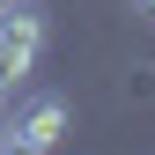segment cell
I'll return each instance as SVG.
<instances>
[{"mask_svg": "<svg viewBox=\"0 0 155 155\" xmlns=\"http://www.w3.org/2000/svg\"><path fill=\"white\" fill-rule=\"evenodd\" d=\"M0 8H8V0H0Z\"/></svg>", "mask_w": 155, "mask_h": 155, "instance_id": "obj_6", "label": "cell"}, {"mask_svg": "<svg viewBox=\"0 0 155 155\" xmlns=\"http://www.w3.org/2000/svg\"><path fill=\"white\" fill-rule=\"evenodd\" d=\"M0 155H52V148H22V140H8V133H0Z\"/></svg>", "mask_w": 155, "mask_h": 155, "instance_id": "obj_3", "label": "cell"}, {"mask_svg": "<svg viewBox=\"0 0 155 155\" xmlns=\"http://www.w3.org/2000/svg\"><path fill=\"white\" fill-rule=\"evenodd\" d=\"M8 104H15V96H8V89H0V133H8Z\"/></svg>", "mask_w": 155, "mask_h": 155, "instance_id": "obj_4", "label": "cell"}, {"mask_svg": "<svg viewBox=\"0 0 155 155\" xmlns=\"http://www.w3.org/2000/svg\"><path fill=\"white\" fill-rule=\"evenodd\" d=\"M8 140H22V148H59V140H67V96L8 104Z\"/></svg>", "mask_w": 155, "mask_h": 155, "instance_id": "obj_2", "label": "cell"}, {"mask_svg": "<svg viewBox=\"0 0 155 155\" xmlns=\"http://www.w3.org/2000/svg\"><path fill=\"white\" fill-rule=\"evenodd\" d=\"M37 59H45V8L37 0H8L0 8V89L15 96L37 74Z\"/></svg>", "mask_w": 155, "mask_h": 155, "instance_id": "obj_1", "label": "cell"}, {"mask_svg": "<svg viewBox=\"0 0 155 155\" xmlns=\"http://www.w3.org/2000/svg\"><path fill=\"white\" fill-rule=\"evenodd\" d=\"M140 15H155V0H140Z\"/></svg>", "mask_w": 155, "mask_h": 155, "instance_id": "obj_5", "label": "cell"}]
</instances>
